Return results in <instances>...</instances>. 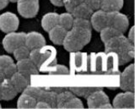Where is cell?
<instances>
[{"instance_id": "cell-42", "label": "cell", "mask_w": 135, "mask_h": 109, "mask_svg": "<svg viewBox=\"0 0 135 109\" xmlns=\"http://www.w3.org/2000/svg\"><path fill=\"white\" fill-rule=\"evenodd\" d=\"M0 101H2V86H1V82H0Z\"/></svg>"}, {"instance_id": "cell-10", "label": "cell", "mask_w": 135, "mask_h": 109, "mask_svg": "<svg viewBox=\"0 0 135 109\" xmlns=\"http://www.w3.org/2000/svg\"><path fill=\"white\" fill-rule=\"evenodd\" d=\"M90 21L92 29H94L96 31H100L104 27L108 26L107 13L100 9L95 10L90 16Z\"/></svg>"}, {"instance_id": "cell-16", "label": "cell", "mask_w": 135, "mask_h": 109, "mask_svg": "<svg viewBox=\"0 0 135 109\" xmlns=\"http://www.w3.org/2000/svg\"><path fill=\"white\" fill-rule=\"evenodd\" d=\"M9 79L19 93H21L30 85L29 77L25 76L18 71L14 75H12Z\"/></svg>"}, {"instance_id": "cell-43", "label": "cell", "mask_w": 135, "mask_h": 109, "mask_svg": "<svg viewBox=\"0 0 135 109\" xmlns=\"http://www.w3.org/2000/svg\"><path fill=\"white\" fill-rule=\"evenodd\" d=\"M10 3H16L17 2V0H8Z\"/></svg>"}, {"instance_id": "cell-14", "label": "cell", "mask_w": 135, "mask_h": 109, "mask_svg": "<svg viewBox=\"0 0 135 109\" xmlns=\"http://www.w3.org/2000/svg\"><path fill=\"white\" fill-rule=\"evenodd\" d=\"M68 31H67L65 28L57 25L47 32L49 35V39L52 43H54L55 45H62Z\"/></svg>"}, {"instance_id": "cell-15", "label": "cell", "mask_w": 135, "mask_h": 109, "mask_svg": "<svg viewBox=\"0 0 135 109\" xmlns=\"http://www.w3.org/2000/svg\"><path fill=\"white\" fill-rule=\"evenodd\" d=\"M58 17L59 14L56 12H48L42 16L41 20V25L42 29L45 31H48L58 25Z\"/></svg>"}, {"instance_id": "cell-12", "label": "cell", "mask_w": 135, "mask_h": 109, "mask_svg": "<svg viewBox=\"0 0 135 109\" xmlns=\"http://www.w3.org/2000/svg\"><path fill=\"white\" fill-rule=\"evenodd\" d=\"M62 45L66 51L70 52V53L79 52L81 49H83L84 47V46L73 35V33L70 31L67 32L65 38L63 40Z\"/></svg>"}, {"instance_id": "cell-11", "label": "cell", "mask_w": 135, "mask_h": 109, "mask_svg": "<svg viewBox=\"0 0 135 109\" xmlns=\"http://www.w3.org/2000/svg\"><path fill=\"white\" fill-rule=\"evenodd\" d=\"M16 67L18 72L21 73L29 78L31 75L38 74V73H39L38 68L29 58H25V59L18 60L16 62Z\"/></svg>"}, {"instance_id": "cell-6", "label": "cell", "mask_w": 135, "mask_h": 109, "mask_svg": "<svg viewBox=\"0 0 135 109\" xmlns=\"http://www.w3.org/2000/svg\"><path fill=\"white\" fill-rule=\"evenodd\" d=\"M134 91H123L115 96L112 101L113 108H134Z\"/></svg>"}, {"instance_id": "cell-41", "label": "cell", "mask_w": 135, "mask_h": 109, "mask_svg": "<svg viewBox=\"0 0 135 109\" xmlns=\"http://www.w3.org/2000/svg\"><path fill=\"white\" fill-rule=\"evenodd\" d=\"M4 79H5V77H4L3 72H2V71H0V82H2Z\"/></svg>"}, {"instance_id": "cell-2", "label": "cell", "mask_w": 135, "mask_h": 109, "mask_svg": "<svg viewBox=\"0 0 135 109\" xmlns=\"http://www.w3.org/2000/svg\"><path fill=\"white\" fill-rule=\"evenodd\" d=\"M16 3L18 13L25 19L36 17L39 12V0H17Z\"/></svg>"}, {"instance_id": "cell-4", "label": "cell", "mask_w": 135, "mask_h": 109, "mask_svg": "<svg viewBox=\"0 0 135 109\" xmlns=\"http://www.w3.org/2000/svg\"><path fill=\"white\" fill-rule=\"evenodd\" d=\"M25 32L11 31L6 33L2 41L3 49L8 53H12L13 51L21 45L25 44Z\"/></svg>"}, {"instance_id": "cell-9", "label": "cell", "mask_w": 135, "mask_h": 109, "mask_svg": "<svg viewBox=\"0 0 135 109\" xmlns=\"http://www.w3.org/2000/svg\"><path fill=\"white\" fill-rule=\"evenodd\" d=\"M25 45L30 50L43 48L46 46V38L38 31H30L25 33Z\"/></svg>"}, {"instance_id": "cell-1", "label": "cell", "mask_w": 135, "mask_h": 109, "mask_svg": "<svg viewBox=\"0 0 135 109\" xmlns=\"http://www.w3.org/2000/svg\"><path fill=\"white\" fill-rule=\"evenodd\" d=\"M105 53H113L117 56L118 63L125 64L134 56V44L127 38L124 34L116 36L104 42Z\"/></svg>"}, {"instance_id": "cell-33", "label": "cell", "mask_w": 135, "mask_h": 109, "mask_svg": "<svg viewBox=\"0 0 135 109\" xmlns=\"http://www.w3.org/2000/svg\"><path fill=\"white\" fill-rule=\"evenodd\" d=\"M2 72L4 75V77L7 78V79H9L12 75H14L17 72L16 64L15 63H13V64H9L8 66H7L6 68L2 71Z\"/></svg>"}, {"instance_id": "cell-27", "label": "cell", "mask_w": 135, "mask_h": 109, "mask_svg": "<svg viewBox=\"0 0 135 109\" xmlns=\"http://www.w3.org/2000/svg\"><path fill=\"white\" fill-rule=\"evenodd\" d=\"M97 89V87H70L69 91H71L74 95L78 96H82L84 98H86L92 91Z\"/></svg>"}, {"instance_id": "cell-35", "label": "cell", "mask_w": 135, "mask_h": 109, "mask_svg": "<svg viewBox=\"0 0 135 109\" xmlns=\"http://www.w3.org/2000/svg\"><path fill=\"white\" fill-rule=\"evenodd\" d=\"M54 74H69V69L65 65L57 64L55 66V69L53 70Z\"/></svg>"}, {"instance_id": "cell-36", "label": "cell", "mask_w": 135, "mask_h": 109, "mask_svg": "<svg viewBox=\"0 0 135 109\" xmlns=\"http://www.w3.org/2000/svg\"><path fill=\"white\" fill-rule=\"evenodd\" d=\"M35 108H52L51 106L44 101H37L36 103Z\"/></svg>"}, {"instance_id": "cell-38", "label": "cell", "mask_w": 135, "mask_h": 109, "mask_svg": "<svg viewBox=\"0 0 135 109\" xmlns=\"http://www.w3.org/2000/svg\"><path fill=\"white\" fill-rule=\"evenodd\" d=\"M49 1L56 7H63V0H49Z\"/></svg>"}, {"instance_id": "cell-22", "label": "cell", "mask_w": 135, "mask_h": 109, "mask_svg": "<svg viewBox=\"0 0 135 109\" xmlns=\"http://www.w3.org/2000/svg\"><path fill=\"white\" fill-rule=\"evenodd\" d=\"M74 19V17L71 13H69V12L62 13L61 15H59L58 17V25L65 28L67 31H69L73 28Z\"/></svg>"}, {"instance_id": "cell-18", "label": "cell", "mask_w": 135, "mask_h": 109, "mask_svg": "<svg viewBox=\"0 0 135 109\" xmlns=\"http://www.w3.org/2000/svg\"><path fill=\"white\" fill-rule=\"evenodd\" d=\"M47 58H48L47 53L43 51L42 48H36V49L31 50L29 55V58L36 64L37 68H40L47 60Z\"/></svg>"}, {"instance_id": "cell-8", "label": "cell", "mask_w": 135, "mask_h": 109, "mask_svg": "<svg viewBox=\"0 0 135 109\" xmlns=\"http://www.w3.org/2000/svg\"><path fill=\"white\" fill-rule=\"evenodd\" d=\"M86 100L89 108H99L102 104L110 102V98L107 93L99 88L92 91L86 97Z\"/></svg>"}, {"instance_id": "cell-17", "label": "cell", "mask_w": 135, "mask_h": 109, "mask_svg": "<svg viewBox=\"0 0 135 109\" xmlns=\"http://www.w3.org/2000/svg\"><path fill=\"white\" fill-rule=\"evenodd\" d=\"M73 35L77 38L80 42L84 46H86L90 43L92 36V31L91 29L87 28H79V27H73L69 30Z\"/></svg>"}, {"instance_id": "cell-13", "label": "cell", "mask_w": 135, "mask_h": 109, "mask_svg": "<svg viewBox=\"0 0 135 109\" xmlns=\"http://www.w3.org/2000/svg\"><path fill=\"white\" fill-rule=\"evenodd\" d=\"M2 86V100L3 101H11L16 96L18 95L19 92L13 86L9 79L5 78L1 82Z\"/></svg>"}, {"instance_id": "cell-7", "label": "cell", "mask_w": 135, "mask_h": 109, "mask_svg": "<svg viewBox=\"0 0 135 109\" xmlns=\"http://www.w3.org/2000/svg\"><path fill=\"white\" fill-rule=\"evenodd\" d=\"M120 87L122 91H134V64H130L123 69L120 76Z\"/></svg>"}, {"instance_id": "cell-32", "label": "cell", "mask_w": 135, "mask_h": 109, "mask_svg": "<svg viewBox=\"0 0 135 109\" xmlns=\"http://www.w3.org/2000/svg\"><path fill=\"white\" fill-rule=\"evenodd\" d=\"M13 63H15L14 59L10 56L6 55V54L0 55V71H3L7 66L13 64Z\"/></svg>"}, {"instance_id": "cell-34", "label": "cell", "mask_w": 135, "mask_h": 109, "mask_svg": "<svg viewBox=\"0 0 135 109\" xmlns=\"http://www.w3.org/2000/svg\"><path fill=\"white\" fill-rule=\"evenodd\" d=\"M84 2L95 11V10L100 9V5H101V3H102V0H84Z\"/></svg>"}, {"instance_id": "cell-44", "label": "cell", "mask_w": 135, "mask_h": 109, "mask_svg": "<svg viewBox=\"0 0 135 109\" xmlns=\"http://www.w3.org/2000/svg\"><path fill=\"white\" fill-rule=\"evenodd\" d=\"M0 108H2V105H1V103H0Z\"/></svg>"}, {"instance_id": "cell-39", "label": "cell", "mask_w": 135, "mask_h": 109, "mask_svg": "<svg viewBox=\"0 0 135 109\" xmlns=\"http://www.w3.org/2000/svg\"><path fill=\"white\" fill-rule=\"evenodd\" d=\"M9 1L8 0H0V10H2L8 6Z\"/></svg>"}, {"instance_id": "cell-28", "label": "cell", "mask_w": 135, "mask_h": 109, "mask_svg": "<svg viewBox=\"0 0 135 109\" xmlns=\"http://www.w3.org/2000/svg\"><path fill=\"white\" fill-rule=\"evenodd\" d=\"M43 91V89L41 87H37V86H28L25 89L22 91L23 93H25L27 95H30L33 96L34 98H36V101L40 99V96Z\"/></svg>"}, {"instance_id": "cell-29", "label": "cell", "mask_w": 135, "mask_h": 109, "mask_svg": "<svg viewBox=\"0 0 135 109\" xmlns=\"http://www.w3.org/2000/svg\"><path fill=\"white\" fill-rule=\"evenodd\" d=\"M84 103L77 96L72 97L69 102H68L63 108H84Z\"/></svg>"}, {"instance_id": "cell-19", "label": "cell", "mask_w": 135, "mask_h": 109, "mask_svg": "<svg viewBox=\"0 0 135 109\" xmlns=\"http://www.w3.org/2000/svg\"><path fill=\"white\" fill-rule=\"evenodd\" d=\"M93 12L94 10L90 6L87 5L84 2H82L74 8L71 14L74 18L90 19Z\"/></svg>"}, {"instance_id": "cell-25", "label": "cell", "mask_w": 135, "mask_h": 109, "mask_svg": "<svg viewBox=\"0 0 135 109\" xmlns=\"http://www.w3.org/2000/svg\"><path fill=\"white\" fill-rule=\"evenodd\" d=\"M75 95L71 91H64L62 92H59L57 95V105L56 108H63L65 104L69 101L74 97Z\"/></svg>"}, {"instance_id": "cell-5", "label": "cell", "mask_w": 135, "mask_h": 109, "mask_svg": "<svg viewBox=\"0 0 135 109\" xmlns=\"http://www.w3.org/2000/svg\"><path fill=\"white\" fill-rule=\"evenodd\" d=\"M20 26L19 17L10 11L0 15V31L4 33L16 31Z\"/></svg>"}, {"instance_id": "cell-37", "label": "cell", "mask_w": 135, "mask_h": 109, "mask_svg": "<svg viewBox=\"0 0 135 109\" xmlns=\"http://www.w3.org/2000/svg\"><path fill=\"white\" fill-rule=\"evenodd\" d=\"M131 42L133 44H134V26H131L130 29L128 30V36H127Z\"/></svg>"}, {"instance_id": "cell-40", "label": "cell", "mask_w": 135, "mask_h": 109, "mask_svg": "<svg viewBox=\"0 0 135 109\" xmlns=\"http://www.w3.org/2000/svg\"><path fill=\"white\" fill-rule=\"evenodd\" d=\"M99 108H109V109H111V108H113V106H112V104L109 102H105V103L102 104Z\"/></svg>"}, {"instance_id": "cell-24", "label": "cell", "mask_w": 135, "mask_h": 109, "mask_svg": "<svg viewBox=\"0 0 135 109\" xmlns=\"http://www.w3.org/2000/svg\"><path fill=\"white\" fill-rule=\"evenodd\" d=\"M99 32H100V37L103 42H105V41H107L108 40H110L114 36L122 34V33L118 31L112 26H105L103 29H101Z\"/></svg>"}, {"instance_id": "cell-20", "label": "cell", "mask_w": 135, "mask_h": 109, "mask_svg": "<svg viewBox=\"0 0 135 109\" xmlns=\"http://www.w3.org/2000/svg\"><path fill=\"white\" fill-rule=\"evenodd\" d=\"M123 5L124 0H102L100 10L105 12L121 11Z\"/></svg>"}, {"instance_id": "cell-21", "label": "cell", "mask_w": 135, "mask_h": 109, "mask_svg": "<svg viewBox=\"0 0 135 109\" xmlns=\"http://www.w3.org/2000/svg\"><path fill=\"white\" fill-rule=\"evenodd\" d=\"M36 99L33 96L27 95L25 93L21 92L20 96L17 100V107L18 108H35Z\"/></svg>"}, {"instance_id": "cell-31", "label": "cell", "mask_w": 135, "mask_h": 109, "mask_svg": "<svg viewBox=\"0 0 135 109\" xmlns=\"http://www.w3.org/2000/svg\"><path fill=\"white\" fill-rule=\"evenodd\" d=\"M82 2L84 0H63V7L65 8L66 12L72 13L74 8Z\"/></svg>"}, {"instance_id": "cell-30", "label": "cell", "mask_w": 135, "mask_h": 109, "mask_svg": "<svg viewBox=\"0 0 135 109\" xmlns=\"http://www.w3.org/2000/svg\"><path fill=\"white\" fill-rule=\"evenodd\" d=\"M73 27L87 28V29H91L92 30L90 19H84V18H74Z\"/></svg>"}, {"instance_id": "cell-3", "label": "cell", "mask_w": 135, "mask_h": 109, "mask_svg": "<svg viewBox=\"0 0 135 109\" xmlns=\"http://www.w3.org/2000/svg\"><path fill=\"white\" fill-rule=\"evenodd\" d=\"M108 26H112L122 34L128 30L129 20L128 17L120 11L107 12Z\"/></svg>"}, {"instance_id": "cell-26", "label": "cell", "mask_w": 135, "mask_h": 109, "mask_svg": "<svg viewBox=\"0 0 135 109\" xmlns=\"http://www.w3.org/2000/svg\"><path fill=\"white\" fill-rule=\"evenodd\" d=\"M30 52H31V50L24 44V45H21L17 48H15L12 53H13V55H14L15 59L16 61H18V60L25 59V58H29Z\"/></svg>"}, {"instance_id": "cell-23", "label": "cell", "mask_w": 135, "mask_h": 109, "mask_svg": "<svg viewBox=\"0 0 135 109\" xmlns=\"http://www.w3.org/2000/svg\"><path fill=\"white\" fill-rule=\"evenodd\" d=\"M57 93L52 91H46L43 89V91L40 96V99L38 101H44L46 103H48L52 108H56L57 105Z\"/></svg>"}]
</instances>
